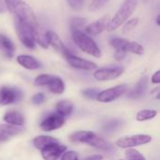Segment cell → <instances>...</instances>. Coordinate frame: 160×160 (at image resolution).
Masks as SVG:
<instances>
[{
    "label": "cell",
    "mask_w": 160,
    "mask_h": 160,
    "mask_svg": "<svg viewBox=\"0 0 160 160\" xmlns=\"http://www.w3.org/2000/svg\"><path fill=\"white\" fill-rule=\"evenodd\" d=\"M52 75H50V74H41V75H38L35 81H34V83L35 85L37 86H44V85H48L49 82H51V80L52 79Z\"/></svg>",
    "instance_id": "27"
},
{
    "label": "cell",
    "mask_w": 160,
    "mask_h": 160,
    "mask_svg": "<svg viewBox=\"0 0 160 160\" xmlns=\"http://www.w3.org/2000/svg\"><path fill=\"white\" fill-rule=\"evenodd\" d=\"M16 34L21 42L28 49H35L36 42L34 39V29L38 25H32L24 21L14 19Z\"/></svg>",
    "instance_id": "5"
},
{
    "label": "cell",
    "mask_w": 160,
    "mask_h": 160,
    "mask_svg": "<svg viewBox=\"0 0 160 160\" xmlns=\"http://www.w3.org/2000/svg\"><path fill=\"white\" fill-rule=\"evenodd\" d=\"M123 126V122L119 119H114L110 121L109 123H107L104 127H103V130L107 133L109 132H114L116 130H118L121 127Z\"/></svg>",
    "instance_id": "26"
},
{
    "label": "cell",
    "mask_w": 160,
    "mask_h": 160,
    "mask_svg": "<svg viewBox=\"0 0 160 160\" xmlns=\"http://www.w3.org/2000/svg\"><path fill=\"white\" fill-rule=\"evenodd\" d=\"M49 90L56 95H61L64 93L65 91V83L63 82V80L59 77H55L53 76L52 79L51 80V82L48 84Z\"/></svg>",
    "instance_id": "20"
},
{
    "label": "cell",
    "mask_w": 160,
    "mask_h": 160,
    "mask_svg": "<svg viewBox=\"0 0 160 160\" xmlns=\"http://www.w3.org/2000/svg\"><path fill=\"white\" fill-rule=\"evenodd\" d=\"M6 8L14 16V19L24 21L32 25H38L37 17L30 6L23 0H3Z\"/></svg>",
    "instance_id": "1"
},
{
    "label": "cell",
    "mask_w": 160,
    "mask_h": 160,
    "mask_svg": "<svg viewBox=\"0 0 160 160\" xmlns=\"http://www.w3.org/2000/svg\"><path fill=\"white\" fill-rule=\"evenodd\" d=\"M0 49L3 50V52L7 56L12 57L15 52V45L11 39H9L6 36L0 35Z\"/></svg>",
    "instance_id": "19"
},
{
    "label": "cell",
    "mask_w": 160,
    "mask_h": 160,
    "mask_svg": "<svg viewBox=\"0 0 160 160\" xmlns=\"http://www.w3.org/2000/svg\"><path fill=\"white\" fill-rule=\"evenodd\" d=\"M65 124V119L58 113H52L40 123V128L44 131H52L62 128Z\"/></svg>",
    "instance_id": "14"
},
{
    "label": "cell",
    "mask_w": 160,
    "mask_h": 160,
    "mask_svg": "<svg viewBox=\"0 0 160 160\" xmlns=\"http://www.w3.org/2000/svg\"><path fill=\"white\" fill-rule=\"evenodd\" d=\"M125 155L128 160H145L144 157L139 151L133 148H128Z\"/></svg>",
    "instance_id": "28"
},
{
    "label": "cell",
    "mask_w": 160,
    "mask_h": 160,
    "mask_svg": "<svg viewBox=\"0 0 160 160\" xmlns=\"http://www.w3.org/2000/svg\"><path fill=\"white\" fill-rule=\"evenodd\" d=\"M66 59L68 61V63L74 68H78V69H82V70H87V71H92V70H96L98 68L97 64L89 61V60H85L82 57L76 56L74 54H72L71 52H69L67 56Z\"/></svg>",
    "instance_id": "12"
},
{
    "label": "cell",
    "mask_w": 160,
    "mask_h": 160,
    "mask_svg": "<svg viewBox=\"0 0 160 160\" xmlns=\"http://www.w3.org/2000/svg\"><path fill=\"white\" fill-rule=\"evenodd\" d=\"M45 37H46L48 45H51L57 52L61 53L65 57L70 52L68 50V48L65 46V44L63 43L61 38L59 37V35L57 33H55L52 30H48L47 32H45Z\"/></svg>",
    "instance_id": "13"
},
{
    "label": "cell",
    "mask_w": 160,
    "mask_h": 160,
    "mask_svg": "<svg viewBox=\"0 0 160 160\" xmlns=\"http://www.w3.org/2000/svg\"><path fill=\"white\" fill-rule=\"evenodd\" d=\"M0 132L9 137V136H15L22 133L23 128H22V127H16L8 124H2L0 125Z\"/></svg>",
    "instance_id": "23"
},
{
    "label": "cell",
    "mask_w": 160,
    "mask_h": 160,
    "mask_svg": "<svg viewBox=\"0 0 160 160\" xmlns=\"http://www.w3.org/2000/svg\"><path fill=\"white\" fill-rule=\"evenodd\" d=\"M99 92H100V91H98V89L89 88V89L83 90L82 93V95H83L85 98H89V99H96V98H97V96H98V94Z\"/></svg>",
    "instance_id": "31"
},
{
    "label": "cell",
    "mask_w": 160,
    "mask_h": 160,
    "mask_svg": "<svg viewBox=\"0 0 160 160\" xmlns=\"http://www.w3.org/2000/svg\"><path fill=\"white\" fill-rule=\"evenodd\" d=\"M137 4L138 0H126L117 10L115 15L110 20L106 30L112 32L123 25L130 18V16L136 9Z\"/></svg>",
    "instance_id": "3"
},
{
    "label": "cell",
    "mask_w": 160,
    "mask_h": 160,
    "mask_svg": "<svg viewBox=\"0 0 160 160\" xmlns=\"http://www.w3.org/2000/svg\"><path fill=\"white\" fill-rule=\"evenodd\" d=\"M66 151L67 147L65 145H61L59 142L50 143L40 149L41 156L44 160H58Z\"/></svg>",
    "instance_id": "10"
},
{
    "label": "cell",
    "mask_w": 160,
    "mask_h": 160,
    "mask_svg": "<svg viewBox=\"0 0 160 160\" xmlns=\"http://www.w3.org/2000/svg\"><path fill=\"white\" fill-rule=\"evenodd\" d=\"M124 72L122 67H111L97 68L94 72V78L98 81H111L120 77Z\"/></svg>",
    "instance_id": "9"
},
{
    "label": "cell",
    "mask_w": 160,
    "mask_h": 160,
    "mask_svg": "<svg viewBox=\"0 0 160 160\" xmlns=\"http://www.w3.org/2000/svg\"><path fill=\"white\" fill-rule=\"evenodd\" d=\"M22 98V93L16 88L3 86L0 88V105L7 106L19 101Z\"/></svg>",
    "instance_id": "11"
},
{
    "label": "cell",
    "mask_w": 160,
    "mask_h": 160,
    "mask_svg": "<svg viewBox=\"0 0 160 160\" xmlns=\"http://www.w3.org/2000/svg\"><path fill=\"white\" fill-rule=\"evenodd\" d=\"M152 82L153 83H159L160 82V71L158 70L152 77Z\"/></svg>",
    "instance_id": "36"
},
{
    "label": "cell",
    "mask_w": 160,
    "mask_h": 160,
    "mask_svg": "<svg viewBox=\"0 0 160 160\" xmlns=\"http://www.w3.org/2000/svg\"><path fill=\"white\" fill-rule=\"evenodd\" d=\"M109 0H93L90 5V10H98L103 8Z\"/></svg>",
    "instance_id": "32"
},
{
    "label": "cell",
    "mask_w": 160,
    "mask_h": 160,
    "mask_svg": "<svg viewBox=\"0 0 160 160\" xmlns=\"http://www.w3.org/2000/svg\"><path fill=\"white\" fill-rule=\"evenodd\" d=\"M151 141H152V137L150 135L139 134V135H132V136L121 138L118 141H116L115 145L120 148L128 149V148H133L136 146H142L147 144L151 142Z\"/></svg>",
    "instance_id": "7"
},
{
    "label": "cell",
    "mask_w": 160,
    "mask_h": 160,
    "mask_svg": "<svg viewBox=\"0 0 160 160\" xmlns=\"http://www.w3.org/2000/svg\"><path fill=\"white\" fill-rule=\"evenodd\" d=\"M119 160H123V159H119Z\"/></svg>",
    "instance_id": "40"
},
{
    "label": "cell",
    "mask_w": 160,
    "mask_h": 160,
    "mask_svg": "<svg viewBox=\"0 0 160 160\" xmlns=\"http://www.w3.org/2000/svg\"><path fill=\"white\" fill-rule=\"evenodd\" d=\"M17 62L24 68L26 69H30V70H34V69H38L40 68L41 64L39 63V61L31 56V55H25V54H21L17 57Z\"/></svg>",
    "instance_id": "16"
},
{
    "label": "cell",
    "mask_w": 160,
    "mask_h": 160,
    "mask_svg": "<svg viewBox=\"0 0 160 160\" xmlns=\"http://www.w3.org/2000/svg\"><path fill=\"white\" fill-rule=\"evenodd\" d=\"M3 119L8 125H12L16 127H22L25 123L23 115L17 111H9L6 112Z\"/></svg>",
    "instance_id": "17"
},
{
    "label": "cell",
    "mask_w": 160,
    "mask_h": 160,
    "mask_svg": "<svg viewBox=\"0 0 160 160\" xmlns=\"http://www.w3.org/2000/svg\"><path fill=\"white\" fill-rule=\"evenodd\" d=\"M69 140L71 142H77V143H86V144H89L92 147L98 148V149L105 151V152H110V151L112 150V145L111 143H109L105 140L98 137L92 131L82 130V131L74 132L70 136Z\"/></svg>",
    "instance_id": "2"
},
{
    "label": "cell",
    "mask_w": 160,
    "mask_h": 160,
    "mask_svg": "<svg viewBox=\"0 0 160 160\" xmlns=\"http://www.w3.org/2000/svg\"><path fill=\"white\" fill-rule=\"evenodd\" d=\"M111 18L109 15H105L101 17L100 19L97 20L96 22H93L85 26V32L91 36H97L102 33L104 30H106L107 25L110 22Z\"/></svg>",
    "instance_id": "15"
},
{
    "label": "cell",
    "mask_w": 160,
    "mask_h": 160,
    "mask_svg": "<svg viewBox=\"0 0 160 160\" xmlns=\"http://www.w3.org/2000/svg\"><path fill=\"white\" fill-rule=\"evenodd\" d=\"M110 44L115 49L124 51L126 52H132L138 55L144 53V48L138 42L129 41L122 38H112L110 39Z\"/></svg>",
    "instance_id": "6"
},
{
    "label": "cell",
    "mask_w": 160,
    "mask_h": 160,
    "mask_svg": "<svg viewBox=\"0 0 160 160\" xmlns=\"http://www.w3.org/2000/svg\"><path fill=\"white\" fill-rule=\"evenodd\" d=\"M139 23V19L138 18H132L129 21H127L124 24H123V29L122 32L123 34H128L130 31H132Z\"/></svg>",
    "instance_id": "29"
},
{
    "label": "cell",
    "mask_w": 160,
    "mask_h": 160,
    "mask_svg": "<svg viewBox=\"0 0 160 160\" xmlns=\"http://www.w3.org/2000/svg\"><path fill=\"white\" fill-rule=\"evenodd\" d=\"M45 95L43 93H38L32 98V102L36 105H39L45 101Z\"/></svg>",
    "instance_id": "34"
},
{
    "label": "cell",
    "mask_w": 160,
    "mask_h": 160,
    "mask_svg": "<svg viewBox=\"0 0 160 160\" xmlns=\"http://www.w3.org/2000/svg\"><path fill=\"white\" fill-rule=\"evenodd\" d=\"M103 159V157L101 155H93V156H90V157H87L85 158L83 160H102Z\"/></svg>",
    "instance_id": "37"
},
{
    "label": "cell",
    "mask_w": 160,
    "mask_h": 160,
    "mask_svg": "<svg viewBox=\"0 0 160 160\" xmlns=\"http://www.w3.org/2000/svg\"><path fill=\"white\" fill-rule=\"evenodd\" d=\"M86 26V19L82 17H74L70 21V27L71 31H82Z\"/></svg>",
    "instance_id": "25"
},
{
    "label": "cell",
    "mask_w": 160,
    "mask_h": 160,
    "mask_svg": "<svg viewBox=\"0 0 160 160\" xmlns=\"http://www.w3.org/2000/svg\"><path fill=\"white\" fill-rule=\"evenodd\" d=\"M74 106L72 102L68 100H62L56 104V112L61 116H68L72 113Z\"/></svg>",
    "instance_id": "21"
},
{
    "label": "cell",
    "mask_w": 160,
    "mask_h": 160,
    "mask_svg": "<svg viewBox=\"0 0 160 160\" xmlns=\"http://www.w3.org/2000/svg\"><path fill=\"white\" fill-rule=\"evenodd\" d=\"M127 57V52L124 51H120V50H116L115 53H114V58L117 61H123L125 60V58Z\"/></svg>",
    "instance_id": "35"
},
{
    "label": "cell",
    "mask_w": 160,
    "mask_h": 160,
    "mask_svg": "<svg viewBox=\"0 0 160 160\" xmlns=\"http://www.w3.org/2000/svg\"><path fill=\"white\" fill-rule=\"evenodd\" d=\"M72 34V39L75 42V44L84 52L94 56V57H100L101 56V51L98 48L96 41L89 37L87 34H85L82 31H71Z\"/></svg>",
    "instance_id": "4"
},
{
    "label": "cell",
    "mask_w": 160,
    "mask_h": 160,
    "mask_svg": "<svg viewBox=\"0 0 160 160\" xmlns=\"http://www.w3.org/2000/svg\"><path fill=\"white\" fill-rule=\"evenodd\" d=\"M128 90V86L123 84V85H117L114 87H111L108 88L106 90H103L101 92H99L97 96V100L99 102H103V103H108V102H112L115 99H117L118 98H120L122 95H124Z\"/></svg>",
    "instance_id": "8"
},
{
    "label": "cell",
    "mask_w": 160,
    "mask_h": 160,
    "mask_svg": "<svg viewBox=\"0 0 160 160\" xmlns=\"http://www.w3.org/2000/svg\"><path fill=\"white\" fill-rule=\"evenodd\" d=\"M157 23H158V25H159L160 24V16L159 15H158V17H157Z\"/></svg>",
    "instance_id": "39"
},
{
    "label": "cell",
    "mask_w": 160,
    "mask_h": 160,
    "mask_svg": "<svg viewBox=\"0 0 160 160\" xmlns=\"http://www.w3.org/2000/svg\"><path fill=\"white\" fill-rule=\"evenodd\" d=\"M54 142H58V140L50 136H38L33 140V145L39 150L42 149L44 146Z\"/></svg>",
    "instance_id": "22"
},
{
    "label": "cell",
    "mask_w": 160,
    "mask_h": 160,
    "mask_svg": "<svg viewBox=\"0 0 160 160\" xmlns=\"http://www.w3.org/2000/svg\"><path fill=\"white\" fill-rule=\"evenodd\" d=\"M70 8L75 11H79L83 7V0H67Z\"/></svg>",
    "instance_id": "30"
},
{
    "label": "cell",
    "mask_w": 160,
    "mask_h": 160,
    "mask_svg": "<svg viewBox=\"0 0 160 160\" xmlns=\"http://www.w3.org/2000/svg\"><path fill=\"white\" fill-rule=\"evenodd\" d=\"M157 115H158V112L156 110H142L136 114V120L139 122H143L153 119Z\"/></svg>",
    "instance_id": "24"
},
{
    "label": "cell",
    "mask_w": 160,
    "mask_h": 160,
    "mask_svg": "<svg viewBox=\"0 0 160 160\" xmlns=\"http://www.w3.org/2000/svg\"><path fill=\"white\" fill-rule=\"evenodd\" d=\"M61 160H79V156L75 151H68L62 155Z\"/></svg>",
    "instance_id": "33"
},
{
    "label": "cell",
    "mask_w": 160,
    "mask_h": 160,
    "mask_svg": "<svg viewBox=\"0 0 160 160\" xmlns=\"http://www.w3.org/2000/svg\"><path fill=\"white\" fill-rule=\"evenodd\" d=\"M147 87H148V79L146 77H143L137 82L133 90L128 94V98L132 99H138L142 98L146 92Z\"/></svg>",
    "instance_id": "18"
},
{
    "label": "cell",
    "mask_w": 160,
    "mask_h": 160,
    "mask_svg": "<svg viewBox=\"0 0 160 160\" xmlns=\"http://www.w3.org/2000/svg\"><path fill=\"white\" fill-rule=\"evenodd\" d=\"M8 136H7V135H5L4 133H2V132H0V142H6V141H8Z\"/></svg>",
    "instance_id": "38"
}]
</instances>
